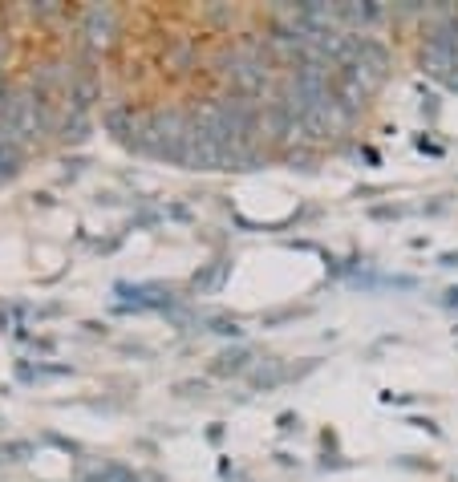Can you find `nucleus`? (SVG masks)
I'll use <instances>...</instances> for the list:
<instances>
[{"label":"nucleus","mask_w":458,"mask_h":482,"mask_svg":"<svg viewBox=\"0 0 458 482\" xmlns=\"http://www.w3.org/2000/svg\"><path fill=\"white\" fill-rule=\"evenodd\" d=\"M122 37V13L114 4H81L73 24V45H85L94 53H106Z\"/></svg>","instance_id":"nucleus-1"},{"label":"nucleus","mask_w":458,"mask_h":482,"mask_svg":"<svg viewBox=\"0 0 458 482\" xmlns=\"http://www.w3.org/2000/svg\"><path fill=\"white\" fill-rule=\"evenodd\" d=\"M24 85L37 90L41 97H49V101H61L73 85V57L69 53H49L41 61H33L28 73H24Z\"/></svg>","instance_id":"nucleus-2"},{"label":"nucleus","mask_w":458,"mask_h":482,"mask_svg":"<svg viewBox=\"0 0 458 482\" xmlns=\"http://www.w3.org/2000/svg\"><path fill=\"white\" fill-rule=\"evenodd\" d=\"M142 118L146 110H138L134 101H110L101 110V126L110 130V138L122 142L126 150H138V138H142Z\"/></svg>","instance_id":"nucleus-3"},{"label":"nucleus","mask_w":458,"mask_h":482,"mask_svg":"<svg viewBox=\"0 0 458 482\" xmlns=\"http://www.w3.org/2000/svg\"><path fill=\"white\" fill-rule=\"evenodd\" d=\"M118 296H126L122 313L130 308H154V313H174V292L163 284H118Z\"/></svg>","instance_id":"nucleus-4"},{"label":"nucleus","mask_w":458,"mask_h":482,"mask_svg":"<svg viewBox=\"0 0 458 482\" xmlns=\"http://www.w3.org/2000/svg\"><path fill=\"white\" fill-rule=\"evenodd\" d=\"M167 69L174 77H191L203 69V45L195 37H170L167 41Z\"/></svg>","instance_id":"nucleus-5"},{"label":"nucleus","mask_w":458,"mask_h":482,"mask_svg":"<svg viewBox=\"0 0 458 482\" xmlns=\"http://www.w3.org/2000/svg\"><path fill=\"white\" fill-rule=\"evenodd\" d=\"M17 17L41 24V28H57V24H77V4H61V0H37L17 8Z\"/></svg>","instance_id":"nucleus-6"},{"label":"nucleus","mask_w":458,"mask_h":482,"mask_svg":"<svg viewBox=\"0 0 458 482\" xmlns=\"http://www.w3.org/2000/svg\"><path fill=\"white\" fill-rule=\"evenodd\" d=\"M211 373L215 377H247L252 373V349H223L215 361H211Z\"/></svg>","instance_id":"nucleus-7"},{"label":"nucleus","mask_w":458,"mask_h":482,"mask_svg":"<svg viewBox=\"0 0 458 482\" xmlns=\"http://www.w3.org/2000/svg\"><path fill=\"white\" fill-rule=\"evenodd\" d=\"M24 158H28V150L21 142H13L8 138V130L0 126V183H8V178H17L24 167Z\"/></svg>","instance_id":"nucleus-8"},{"label":"nucleus","mask_w":458,"mask_h":482,"mask_svg":"<svg viewBox=\"0 0 458 482\" xmlns=\"http://www.w3.org/2000/svg\"><path fill=\"white\" fill-rule=\"evenodd\" d=\"M288 377L292 373L284 369V361H276V357H268L264 365H256V369L247 373V381H252L256 389H276V385H284Z\"/></svg>","instance_id":"nucleus-9"},{"label":"nucleus","mask_w":458,"mask_h":482,"mask_svg":"<svg viewBox=\"0 0 458 482\" xmlns=\"http://www.w3.org/2000/svg\"><path fill=\"white\" fill-rule=\"evenodd\" d=\"M90 126H94V118H77V114H65L61 118V130H57V142L65 146H77L90 138Z\"/></svg>","instance_id":"nucleus-10"},{"label":"nucleus","mask_w":458,"mask_h":482,"mask_svg":"<svg viewBox=\"0 0 458 482\" xmlns=\"http://www.w3.org/2000/svg\"><path fill=\"white\" fill-rule=\"evenodd\" d=\"M240 17H243V13H240V8H231V4H211V8H199V21L207 24V28H231Z\"/></svg>","instance_id":"nucleus-11"},{"label":"nucleus","mask_w":458,"mask_h":482,"mask_svg":"<svg viewBox=\"0 0 458 482\" xmlns=\"http://www.w3.org/2000/svg\"><path fill=\"white\" fill-rule=\"evenodd\" d=\"M65 373H69V365H28V361L17 365V377H21V381H37V377H65Z\"/></svg>","instance_id":"nucleus-12"},{"label":"nucleus","mask_w":458,"mask_h":482,"mask_svg":"<svg viewBox=\"0 0 458 482\" xmlns=\"http://www.w3.org/2000/svg\"><path fill=\"white\" fill-rule=\"evenodd\" d=\"M223 276H227V260H215V264L207 267L203 276H195L191 284H195L199 292H211V288H219V284H223Z\"/></svg>","instance_id":"nucleus-13"},{"label":"nucleus","mask_w":458,"mask_h":482,"mask_svg":"<svg viewBox=\"0 0 458 482\" xmlns=\"http://www.w3.org/2000/svg\"><path fill=\"white\" fill-rule=\"evenodd\" d=\"M313 158H316V146H304V142H292L284 150V163H292L300 170H313Z\"/></svg>","instance_id":"nucleus-14"},{"label":"nucleus","mask_w":458,"mask_h":482,"mask_svg":"<svg viewBox=\"0 0 458 482\" xmlns=\"http://www.w3.org/2000/svg\"><path fill=\"white\" fill-rule=\"evenodd\" d=\"M33 454V442H8V446H0V458H8V462H24Z\"/></svg>","instance_id":"nucleus-15"},{"label":"nucleus","mask_w":458,"mask_h":482,"mask_svg":"<svg viewBox=\"0 0 458 482\" xmlns=\"http://www.w3.org/2000/svg\"><path fill=\"white\" fill-rule=\"evenodd\" d=\"M207 324H211V333H219V337H240V324H236L231 316H211Z\"/></svg>","instance_id":"nucleus-16"},{"label":"nucleus","mask_w":458,"mask_h":482,"mask_svg":"<svg viewBox=\"0 0 458 482\" xmlns=\"http://www.w3.org/2000/svg\"><path fill=\"white\" fill-rule=\"evenodd\" d=\"M8 61H13V37L0 28V81H8Z\"/></svg>","instance_id":"nucleus-17"},{"label":"nucleus","mask_w":458,"mask_h":482,"mask_svg":"<svg viewBox=\"0 0 458 482\" xmlns=\"http://www.w3.org/2000/svg\"><path fill=\"white\" fill-rule=\"evenodd\" d=\"M442 308H458V288H446V296H442Z\"/></svg>","instance_id":"nucleus-18"},{"label":"nucleus","mask_w":458,"mask_h":482,"mask_svg":"<svg viewBox=\"0 0 458 482\" xmlns=\"http://www.w3.org/2000/svg\"><path fill=\"white\" fill-rule=\"evenodd\" d=\"M296 426H300V422H296V413H284V417H280V430H284V434L296 430Z\"/></svg>","instance_id":"nucleus-19"},{"label":"nucleus","mask_w":458,"mask_h":482,"mask_svg":"<svg viewBox=\"0 0 458 482\" xmlns=\"http://www.w3.org/2000/svg\"><path fill=\"white\" fill-rule=\"evenodd\" d=\"M418 150H426V154H442V146H434V142H426V138H418Z\"/></svg>","instance_id":"nucleus-20"},{"label":"nucleus","mask_w":458,"mask_h":482,"mask_svg":"<svg viewBox=\"0 0 458 482\" xmlns=\"http://www.w3.org/2000/svg\"><path fill=\"white\" fill-rule=\"evenodd\" d=\"M442 267H458V251H446V256H442Z\"/></svg>","instance_id":"nucleus-21"},{"label":"nucleus","mask_w":458,"mask_h":482,"mask_svg":"<svg viewBox=\"0 0 458 482\" xmlns=\"http://www.w3.org/2000/svg\"><path fill=\"white\" fill-rule=\"evenodd\" d=\"M0 24H4V17H0Z\"/></svg>","instance_id":"nucleus-22"},{"label":"nucleus","mask_w":458,"mask_h":482,"mask_svg":"<svg viewBox=\"0 0 458 482\" xmlns=\"http://www.w3.org/2000/svg\"><path fill=\"white\" fill-rule=\"evenodd\" d=\"M0 426H4V422H0Z\"/></svg>","instance_id":"nucleus-23"},{"label":"nucleus","mask_w":458,"mask_h":482,"mask_svg":"<svg viewBox=\"0 0 458 482\" xmlns=\"http://www.w3.org/2000/svg\"><path fill=\"white\" fill-rule=\"evenodd\" d=\"M455 333H458V329H455Z\"/></svg>","instance_id":"nucleus-24"}]
</instances>
